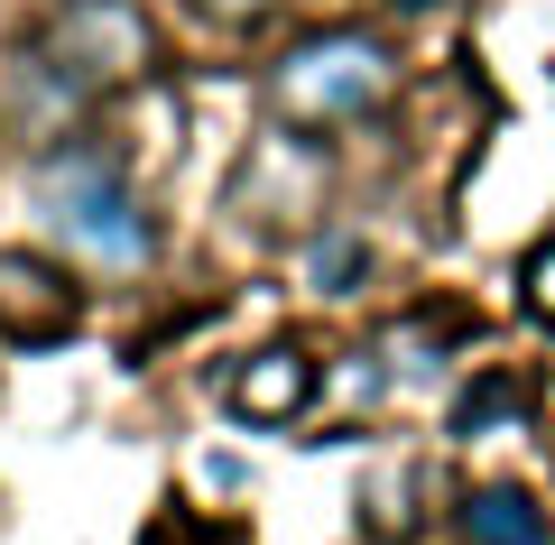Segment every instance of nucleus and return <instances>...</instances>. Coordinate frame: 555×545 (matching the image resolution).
I'll use <instances>...</instances> for the list:
<instances>
[{"instance_id":"obj_1","label":"nucleus","mask_w":555,"mask_h":545,"mask_svg":"<svg viewBox=\"0 0 555 545\" xmlns=\"http://www.w3.org/2000/svg\"><path fill=\"white\" fill-rule=\"evenodd\" d=\"M28 204H38L47 241L65 259H83V269H102V277H139L158 259V222H149V204L130 185V157L93 130L47 139V157L28 167Z\"/></svg>"},{"instance_id":"obj_2","label":"nucleus","mask_w":555,"mask_h":545,"mask_svg":"<svg viewBox=\"0 0 555 545\" xmlns=\"http://www.w3.org/2000/svg\"><path fill=\"white\" fill-rule=\"evenodd\" d=\"M269 102L297 130H361L398 102V47L379 28H306L269 56Z\"/></svg>"},{"instance_id":"obj_3","label":"nucleus","mask_w":555,"mask_h":545,"mask_svg":"<svg viewBox=\"0 0 555 545\" xmlns=\"http://www.w3.org/2000/svg\"><path fill=\"white\" fill-rule=\"evenodd\" d=\"M47 47H56L65 65H83V75L112 93V83L149 75V56H158V28L139 20V0H65L56 20H47Z\"/></svg>"},{"instance_id":"obj_4","label":"nucleus","mask_w":555,"mask_h":545,"mask_svg":"<svg viewBox=\"0 0 555 545\" xmlns=\"http://www.w3.org/2000/svg\"><path fill=\"white\" fill-rule=\"evenodd\" d=\"M83 324V296L65 277V259L47 250H0V342L10 351H47Z\"/></svg>"},{"instance_id":"obj_5","label":"nucleus","mask_w":555,"mask_h":545,"mask_svg":"<svg viewBox=\"0 0 555 545\" xmlns=\"http://www.w3.org/2000/svg\"><path fill=\"white\" fill-rule=\"evenodd\" d=\"M315 398H324V371H315L306 342H259L250 361L222 371V407H232L241 426H297Z\"/></svg>"},{"instance_id":"obj_6","label":"nucleus","mask_w":555,"mask_h":545,"mask_svg":"<svg viewBox=\"0 0 555 545\" xmlns=\"http://www.w3.org/2000/svg\"><path fill=\"white\" fill-rule=\"evenodd\" d=\"M463 545H555V527H546V508H537L528 490L481 481L473 499H463Z\"/></svg>"},{"instance_id":"obj_7","label":"nucleus","mask_w":555,"mask_h":545,"mask_svg":"<svg viewBox=\"0 0 555 545\" xmlns=\"http://www.w3.org/2000/svg\"><path fill=\"white\" fill-rule=\"evenodd\" d=\"M500 426H528V379H509V371H481L473 389L454 398V444H491Z\"/></svg>"},{"instance_id":"obj_8","label":"nucleus","mask_w":555,"mask_h":545,"mask_svg":"<svg viewBox=\"0 0 555 545\" xmlns=\"http://www.w3.org/2000/svg\"><path fill=\"white\" fill-rule=\"evenodd\" d=\"M306 277H315V296H352L361 277H371V241L361 232H324L315 250H306Z\"/></svg>"},{"instance_id":"obj_9","label":"nucleus","mask_w":555,"mask_h":545,"mask_svg":"<svg viewBox=\"0 0 555 545\" xmlns=\"http://www.w3.org/2000/svg\"><path fill=\"white\" fill-rule=\"evenodd\" d=\"M518 306H528L537 324L555 333V241H537V250L518 259Z\"/></svg>"},{"instance_id":"obj_10","label":"nucleus","mask_w":555,"mask_h":545,"mask_svg":"<svg viewBox=\"0 0 555 545\" xmlns=\"http://www.w3.org/2000/svg\"><path fill=\"white\" fill-rule=\"evenodd\" d=\"M204 20H269V10H287V0H195Z\"/></svg>"},{"instance_id":"obj_11","label":"nucleus","mask_w":555,"mask_h":545,"mask_svg":"<svg viewBox=\"0 0 555 545\" xmlns=\"http://www.w3.org/2000/svg\"><path fill=\"white\" fill-rule=\"evenodd\" d=\"M389 10H408V20H416V10H436V0H389Z\"/></svg>"}]
</instances>
